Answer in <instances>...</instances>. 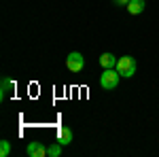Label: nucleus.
Instances as JSON below:
<instances>
[{
    "instance_id": "f257e3e1",
    "label": "nucleus",
    "mask_w": 159,
    "mask_h": 157,
    "mask_svg": "<svg viewBox=\"0 0 159 157\" xmlns=\"http://www.w3.org/2000/svg\"><path fill=\"white\" fill-rule=\"evenodd\" d=\"M117 72L121 74V76H125V79H132L136 74V60L132 58V55H121L119 60H117Z\"/></svg>"
},
{
    "instance_id": "f03ea898",
    "label": "nucleus",
    "mask_w": 159,
    "mask_h": 157,
    "mask_svg": "<svg viewBox=\"0 0 159 157\" xmlns=\"http://www.w3.org/2000/svg\"><path fill=\"white\" fill-rule=\"evenodd\" d=\"M119 79H121V74L117 72V68H104V72L100 74V85H102V89L112 91L119 85Z\"/></svg>"
},
{
    "instance_id": "7ed1b4c3",
    "label": "nucleus",
    "mask_w": 159,
    "mask_h": 157,
    "mask_svg": "<svg viewBox=\"0 0 159 157\" xmlns=\"http://www.w3.org/2000/svg\"><path fill=\"white\" fill-rule=\"evenodd\" d=\"M66 68H68L70 72H81V70L85 68V58H83V53H79V51L68 53V58H66Z\"/></svg>"
},
{
    "instance_id": "20e7f679",
    "label": "nucleus",
    "mask_w": 159,
    "mask_h": 157,
    "mask_svg": "<svg viewBox=\"0 0 159 157\" xmlns=\"http://www.w3.org/2000/svg\"><path fill=\"white\" fill-rule=\"evenodd\" d=\"M25 153L30 157H47V146L43 142H38V140H34V142H30L25 146Z\"/></svg>"
},
{
    "instance_id": "39448f33",
    "label": "nucleus",
    "mask_w": 159,
    "mask_h": 157,
    "mask_svg": "<svg viewBox=\"0 0 159 157\" xmlns=\"http://www.w3.org/2000/svg\"><path fill=\"white\" fill-rule=\"evenodd\" d=\"M55 142H60L61 146H68L70 142H72V130H70V127H64V125H61L60 130H57Z\"/></svg>"
},
{
    "instance_id": "423d86ee",
    "label": "nucleus",
    "mask_w": 159,
    "mask_h": 157,
    "mask_svg": "<svg viewBox=\"0 0 159 157\" xmlns=\"http://www.w3.org/2000/svg\"><path fill=\"white\" fill-rule=\"evenodd\" d=\"M144 7H147V4H144V0H129L125 9H127L129 15H140V13L144 11Z\"/></svg>"
},
{
    "instance_id": "0eeeda50",
    "label": "nucleus",
    "mask_w": 159,
    "mask_h": 157,
    "mask_svg": "<svg viewBox=\"0 0 159 157\" xmlns=\"http://www.w3.org/2000/svg\"><path fill=\"white\" fill-rule=\"evenodd\" d=\"M117 60H119V58H115V53H108V51H106V53L100 55V66H102V68H115V66H117Z\"/></svg>"
},
{
    "instance_id": "6e6552de",
    "label": "nucleus",
    "mask_w": 159,
    "mask_h": 157,
    "mask_svg": "<svg viewBox=\"0 0 159 157\" xmlns=\"http://www.w3.org/2000/svg\"><path fill=\"white\" fill-rule=\"evenodd\" d=\"M11 89H13V81L9 79V76H4V79H2V94H0V98L4 100V98L9 96V91H11Z\"/></svg>"
},
{
    "instance_id": "1a4fd4ad",
    "label": "nucleus",
    "mask_w": 159,
    "mask_h": 157,
    "mask_svg": "<svg viewBox=\"0 0 159 157\" xmlns=\"http://www.w3.org/2000/svg\"><path fill=\"white\" fill-rule=\"evenodd\" d=\"M60 155H61V145L60 142L47 146V157H60Z\"/></svg>"
},
{
    "instance_id": "9d476101",
    "label": "nucleus",
    "mask_w": 159,
    "mask_h": 157,
    "mask_svg": "<svg viewBox=\"0 0 159 157\" xmlns=\"http://www.w3.org/2000/svg\"><path fill=\"white\" fill-rule=\"evenodd\" d=\"M9 155H11V142L0 140V157H9Z\"/></svg>"
},
{
    "instance_id": "9b49d317",
    "label": "nucleus",
    "mask_w": 159,
    "mask_h": 157,
    "mask_svg": "<svg viewBox=\"0 0 159 157\" xmlns=\"http://www.w3.org/2000/svg\"><path fill=\"white\" fill-rule=\"evenodd\" d=\"M127 2L129 0H115V4H119V7H127Z\"/></svg>"
}]
</instances>
